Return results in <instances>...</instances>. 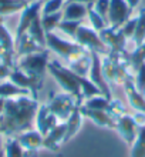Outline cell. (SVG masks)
<instances>
[{
  "label": "cell",
  "mask_w": 145,
  "mask_h": 157,
  "mask_svg": "<svg viewBox=\"0 0 145 157\" xmlns=\"http://www.w3.org/2000/svg\"><path fill=\"white\" fill-rule=\"evenodd\" d=\"M80 110H81V114L84 117H88L90 120H92L100 127L115 128L117 120L108 112H104V110H91V109H87V107H84V106H80Z\"/></svg>",
  "instance_id": "cell-16"
},
{
  "label": "cell",
  "mask_w": 145,
  "mask_h": 157,
  "mask_svg": "<svg viewBox=\"0 0 145 157\" xmlns=\"http://www.w3.org/2000/svg\"><path fill=\"white\" fill-rule=\"evenodd\" d=\"M74 41H77L80 46H83L84 49H87L88 52H96V53L101 54V56H105V54L110 53V50L105 46V43L100 37L98 32L92 29L91 26H87L84 23L77 30Z\"/></svg>",
  "instance_id": "cell-6"
},
{
  "label": "cell",
  "mask_w": 145,
  "mask_h": 157,
  "mask_svg": "<svg viewBox=\"0 0 145 157\" xmlns=\"http://www.w3.org/2000/svg\"><path fill=\"white\" fill-rule=\"evenodd\" d=\"M3 23H4V17L0 16V25H3Z\"/></svg>",
  "instance_id": "cell-46"
},
{
  "label": "cell",
  "mask_w": 145,
  "mask_h": 157,
  "mask_svg": "<svg viewBox=\"0 0 145 157\" xmlns=\"http://www.w3.org/2000/svg\"><path fill=\"white\" fill-rule=\"evenodd\" d=\"M66 2H77V3H83V4H91L94 0H66Z\"/></svg>",
  "instance_id": "cell-43"
},
{
  "label": "cell",
  "mask_w": 145,
  "mask_h": 157,
  "mask_svg": "<svg viewBox=\"0 0 145 157\" xmlns=\"http://www.w3.org/2000/svg\"><path fill=\"white\" fill-rule=\"evenodd\" d=\"M50 63V52L49 49H43L36 53L27 54V56H21L19 57L16 67L20 70L27 73L29 76L34 77L38 82H43V77L46 75L47 67Z\"/></svg>",
  "instance_id": "cell-4"
},
{
  "label": "cell",
  "mask_w": 145,
  "mask_h": 157,
  "mask_svg": "<svg viewBox=\"0 0 145 157\" xmlns=\"http://www.w3.org/2000/svg\"><path fill=\"white\" fill-rule=\"evenodd\" d=\"M0 46L7 52L10 56L16 57V52H14V37L12 33L9 32V29L3 25H0Z\"/></svg>",
  "instance_id": "cell-28"
},
{
  "label": "cell",
  "mask_w": 145,
  "mask_h": 157,
  "mask_svg": "<svg viewBox=\"0 0 145 157\" xmlns=\"http://www.w3.org/2000/svg\"><path fill=\"white\" fill-rule=\"evenodd\" d=\"M0 157H4V150H0Z\"/></svg>",
  "instance_id": "cell-47"
},
{
  "label": "cell",
  "mask_w": 145,
  "mask_h": 157,
  "mask_svg": "<svg viewBox=\"0 0 145 157\" xmlns=\"http://www.w3.org/2000/svg\"><path fill=\"white\" fill-rule=\"evenodd\" d=\"M108 113L111 114L114 119H118V117L127 114V110H125V106L121 103L120 100H111V104H110V110Z\"/></svg>",
  "instance_id": "cell-37"
},
{
  "label": "cell",
  "mask_w": 145,
  "mask_h": 157,
  "mask_svg": "<svg viewBox=\"0 0 145 157\" xmlns=\"http://www.w3.org/2000/svg\"><path fill=\"white\" fill-rule=\"evenodd\" d=\"M58 123H60L58 119L51 113V110L49 109L47 104H40V106H38L34 124H36V128L42 133L43 137L47 136Z\"/></svg>",
  "instance_id": "cell-12"
},
{
  "label": "cell",
  "mask_w": 145,
  "mask_h": 157,
  "mask_svg": "<svg viewBox=\"0 0 145 157\" xmlns=\"http://www.w3.org/2000/svg\"><path fill=\"white\" fill-rule=\"evenodd\" d=\"M66 132H67L66 121L58 123L47 136H44V139H43V147L50 150V151H57L61 147V144L66 143Z\"/></svg>",
  "instance_id": "cell-14"
},
{
  "label": "cell",
  "mask_w": 145,
  "mask_h": 157,
  "mask_svg": "<svg viewBox=\"0 0 145 157\" xmlns=\"http://www.w3.org/2000/svg\"><path fill=\"white\" fill-rule=\"evenodd\" d=\"M63 20V12L50 13V14H42V25L46 33H50L58 27V25Z\"/></svg>",
  "instance_id": "cell-30"
},
{
  "label": "cell",
  "mask_w": 145,
  "mask_h": 157,
  "mask_svg": "<svg viewBox=\"0 0 145 157\" xmlns=\"http://www.w3.org/2000/svg\"><path fill=\"white\" fill-rule=\"evenodd\" d=\"M24 2H27V3H29V2H33V0H24Z\"/></svg>",
  "instance_id": "cell-49"
},
{
  "label": "cell",
  "mask_w": 145,
  "mask_h": 157,
  "mask_svg": "<svg viewBox=\"0 0 145 157\" xmlns=\"http://www.w3.org/2000/svg\"><path fill=\"white\" fill-rule=\"evenodd\" d=\"M67 67L74 71L77 76H80V77H88L90 67H91V53L88 52V53H85L81 57L70 62L67 64Z\"/></svg>",
  "instance_id": "cell-21"
},
{
  "label": "cell",
  "mask_w": 145,
  "mask_h": 157,
  "mask_svg": "<svg viewBox=\"0 0 145 157\" xmlns=\"http://www.w3.org/2000/svg\"><path fill=\"white\" fill-rule=\"evenodd\" d=\"M49 73L54 77V80L57 82V84L60 86L63 91L71 93L73 96H75L78 101H81L83 104V94H81V86H80V76H77L73 70H70L68 67L63 66L57 60L49 63L47 67Z\"/></svg>",
  "instance_id": "cell-2"
},
{
  "label": "cell",
  "mask_w": 145,
  "mask_h": 157,
  "mask_svg": "<svg viewBox=\"0 0 145 157\" xmlns=\"http://www.w3.org/2000/svg\"><path fill=\"white\" fill-rule=\"evenodd\" d=\"M88 7L87 4L77 3V2H66L63 10V20H83L87 17Z\"/></svg>",
  "instance_id": "cell-19"
},
{
  "label": "cell",
  "mask_w": 145,
  "mask_h": 157,
  "mask_svg": "<svg viewBox=\"0 0 145 157\" xmlns=\"http://www.w3.org/2000/svg\"><path fill=\"white\" fill-rule=\"evenodd\" d=\"M141 93H142V94H144V97H145V90H142V91H141Z\"/></svg>",
  "instance_id": "cell-48"
},
{
  "label": "cell",
  "mask_w": 145,
  "mask_h": 157,
  "mask_svg": "<svg viewBox=\"0 0 145 157\" xmlns=\"http://www.w3.org/2000/svg\"><path fill=\"white\" fill-rule=\"evenodd\" d=\"M47 106L51 110V113L58 119V121L61 123L70 117V114L75 109L81 106V101H78V99L71 93L63 91L58 94H50V100L47 101Z\"/></svg>",
  "instance_id": "cell-5"
},
{
  "label": "cell",
  "mask_w": 145,
  "mask_h": 157,
  "mask_svg": "<svg viewBox=\"0 0 145 157\" xmlns=\"http://www.w3.org/2000/svg\"><path fill=\"white\" fill-rule=\"evenodd\" d=\"M91 4H87V7H88V12H87L88 21H90V25H91L92 29L97 30V32L100 33L101 30H104L105 27H108V20H107V19H104L103 16H100L98 13L92 9Z\"/></svg>",
  "instance_id": "cell-31"
},
{
  "label": "cell",
  "mask_w": 145,
  "mask_h": 157,
  "mask_svg": "<svg viewBox=\"0 0 145 157\" xmlns=\"http://www.w3.org/2000/svg\"><path fill=\"white\" fill-rule=\"evenodd\" d=\"M44 2H46V0H44Z\"/></svg>",
  "instance_id": "cell-50"
},
{
  "label": "cell",
  "mask_w": 145,
  "mask_h": 157,
  "mask_svg": "<svg viewBox=\"0 0 145 157\" xmlns=\"http://www.w3.org/2000/svg\"><path fill=\"white\" fill-rule=\"evenodd\" d=\"M134 83H135V86H137V89L140 91L145 90V63L137 70V73H135V78H134Z\"/></svg>",
  "instance_id": "cell-39"
},
{
  "label": "cell",
  "mask_w": 145,
  "mask_h": 157,
  "mask_svg": "<svg viewBox=\"0 0 145 157\" xmlns=\"http://www.w3.org/2000/svg\"><path fill=\"white\" fill-rule=\"evenodd\" d=\"M125 2H127V4H128L129 7L134 10V9L138 7V4H140V2H141V0H125Z\"/></svg>",
  "instance_id": "cell-42"
},
{
  "label": "cell",
  "mask_w": 145,
  "mask_h": 157,
  "mask_svg": "<svg viewBox=\"0 0 145 157\" xmlns=\"http://www.w3.org/2000/svg\"><path fill=\"white\" fill-rule=\"evenodd\" d=\"M129 157H145V126L138 128L137 139L131 144Z\"/></svg>",
  "instance_id": "cell-29"
},
{
  "label": "cell",
  "mask_w": 145,
  "mask_h": 157,
  "mask_svg": "<svg viewBox=\"0 0 145 157\" xmlns=\"http://www.w3.org/2000/svg\"><path fill=\"white\" fill-rule=\"evenodd\" d=\"M138 126L135 124L134 121L132 116L131 114H124L117 119V123H115V130L118 132V134L121 136V139L127 143V144H132L135 139H137V134H138Z\"/></svg>",
  "instance_id": "cell-13"
},
{
  "label": "cell",
  "mask_w": 145,
  "mask_h": 157,
  "mask_svg": "<svg viewBox=\"0 0 145 157\" xmlns=\"http://www.w3.org/2000/svg\"><path fill=\"white\" fill-rule=\"evenodd\" d=\"M3 147H4V141H3V136L0 134V150H3Z\"/></svg>",
  "instance_id": "cell-45"
},
{
  "label": "cell",
  "mask_w": 145,
  "mask_h": 157,
  "mask_svg": "<svg viewBox=\"0 0 145 157\" xmlns=\"http://www.w3.org/2000/svg\"><path fill=\"white\" fill-rule=\"evenodd\" d=\"M9 80L13 82L16 86L20 87V89H24V90L30 91L34 99H37L38 90H40V87L43 86V82L36 80L34 77H31V76H29L23 70H20L19 67H13L12 69V73L9 76Z\"/></svg>",
  "instance_id": "cell-11"
},
{
  "label": "cell",
  "mask_w": 145,
  "mask_h": 157,
  "mask_svg": "<svg viewBox=\"0 0 145 157\" xmlns=\"http://www.w3.org/2000/svg\"><path fill=\"white\" fill-rule=\"evenodd\" d=\"M132 16V9L129 7L125 0H110L108 10V26L120 29L129 17Z\"/></svg>",
  "instance_id": "cell-10"
},
{
  "label": "cell",
  "mask_w": 145,
  "mask_h": 157,
  "mask_svg": "<svg viewBox=\"0 0 145 157\" xmlns=\"http://www.w3.org/2000/svg\"><path fill=\"white\" fill-rule=\"evenodd\" d=\"M27 34L33 39L37 44H40L43 49H47V39H46V30L43 29L42 25V14L36 19V20L30 25V27L27 29Z\"/></svg>",
  "instance_id": "cell-23"
},
{
  "label": "cell",
  "mask_w": 145,
  "mask_h": 157,
  "mask_svg": "<svg viewBox=\"0 0 145 157\" xmlns=\"http://www.w3.org/2000/svg\"><path fill=\"white\" fill-rule=\"evenodd\" d=\"M131 41L135 46L145 41V7L140 9V12L137 14V26H135V32H134Z\"/></svg>",
  "instance_id": "cell-26"
},
{
  "label": "cell",
  "mask_w": 145,
  "mask_h": 157,
  "mask_svg": "<svg viewBox=\"0 0 145 157\" xmlns=\"http://www.w3.org/2000/svg\"><path fill=\"white\" fill-rule=\"evenodd\" d=\"M38 101L31 96L7 99L0 116V134L3 137H17L33 127L37 114Z\"/></svg>",
  "instance_id": "cell-1"
},
{
  "label": "cell",
  "mask_w": 145,
  "mask_h": 157,
  "mask_svg": "<svg viewBox=\"0 0 145 157\" xmlns=\"http://www.w3.org/2000/svg\"><path fill=\"white\" fill-rule=\"evenodd\" d=\"M27 2L24 0H14L12 3H6V4H0V16H10V14H14L17 12H21V9L24 7Z\"/></svg>",
  "instance_id": "cell-34"
},
{
  "label": "cell",
  "mask_w": 145,
  "mask_h": 157,
  "mask_svg": "<svg viewBox=\"0 0 145 157\" xmlns=\"http://www.w3.org/2000/svg\"><path fill=\"white\" fill-rule=\"evenodd\" d=\"M83 114H81V110L80 107H77L74 112L70 114V117L66 120V126H67V132H66V143L68 140H71L73 137L78 133V130L81 128V124H83Z\"/></svg>",
  "instance_id": "cell-22"
},
{
  "label": "cell",
  "mask_w": 145,
  "mask_h": 157,
  "mask_svg": "<svg viewBox=\"0 0 145 157\" xmlns=\"http://www.w3.org/2000/svg\"><path fill=\"white\" fill-rule=\"evenodd\" d=\"M127 62L132 73H137V70L145 63V41L141 44L135 46V49L127 56Z\"/></svg>",
  "instance_id": "cell-24"
},
{
  "label": "cell",
  "mask_w": 145,
  "mask_h": 157,
  "mask_svg": "<svg viewBox=\"0 0 145 157\" xmlns=\"http://www.w3.org/2000/svg\"><path fill=\"white\" fill-rule=\"evenodd\" d=\"M4 104H6V100L0 99V116H2V113H3V110H4Z\"/></svg>",
  "instance_id": "cell-44"
},
{
  "label": "cell",
  "mask_w": 145,
  "mask_h": 157,
  "mask_svg": "<svg viewBox=\"0 0 145 157\" xmlns=\"http://www.w3.org/2000/svg\"><path fill=\"white\" fill-rule=\"evenodd\" d=\"M64 3H66V0H46L44 4H43L42 14H50V13L61 12Z\"/></svg>",
  "instance_id": "cell-35"
},
{
  "label": "cell",
  "mask_w": 145,
  "mask_h": 157,
  "mask_svg": "<svg viewBox=\"0 0 145 157\" xmlns=\"http://www.w3.org/2000/svg\"><path fill=\"white\" fill-rule=\"evenodd\" d=\"M138 127H144L145 126V112H134V114H131Z\"/></svg>",
  "instance_id": "cell-40"
},
{
  "label": "cell",
  "mask_w": 145,
  "mask_h": 157,
  "mask_svg": "<svg viewBox=\"0 0 145 157\" xmlns=\"http://www.w3.org/2000/svg\"><path fill=\"white\" fill-rule=\"evenodd\" d=\"M135 26H137V16H135V17L131 16L128 20L125 21L124 25L120 27L121 32H122V34H124L128 40H131V39H132L134 32H135Z\"/></svg>",
  "instance_id": "cell-36"
},
{
  "label": "cell",
  "mask_w": 145,
  "mask_h": 157,
  "mask_svg": "<svg viewBox=\"0 0 145 157\" xmlns=\"http://www.w3.org/2000/svg\"><path fill=\"white\" fill-rule=\"evenodd\" d=\"M43 4H44V0H33V2H29L24 7L21 9L20 20H19V25H17L14 40L19 39L20 36H23L24 33H27V29L30 27V25L42 14Z\"/></svg>",
  "instance_id": "cell-7"
},
{
  "label": "cell",
  "mask_w": 145,
  "mask_h": 157,
  "mask_svg": "<svg viewBox=\"0 0 145 157\" xmlns=\"http://www.w3.org/2000/svg\"><path fill=\"white\" fill-rule=\"evenodd\" d=\"M80 86H81V94H83L84 100L90 99V97H94V96L103 94L101 90H100L98 87H97L88 77H80Z\"/></svg>",
  "instance_id": "cell-32"
},
{
  "label": "cell",
  "mask_w": 145,
  "mask_h": 157,
  "mask_svg": "<svg viewBox=\"0 0 145 157\" xmlns=\"http://www.w3.org/2000/svg\"><path fill=\"white\" fill-rule=\"evenodd\" d=\"M12 69L13 67H10V66H7V64H4V63L0 62V82L9 78L10 73H12Z\"/></svg>",
  "instance_id": "cell-41"
},
{
  "label": "cell",
  "mask_w": 145,
  "mask_h": 157,
  "mask_svg": "<svg viewBox=\"0 0 145 157\" xmlns=\"http://www.w3.org/2000/svg\"><path fill=\"white\" fill-rule=\"evenodd\" d=\"M91 53V67H90V73H88V78L91 80L97 87H98L103 96H105L107 99L112 100L111 96V84L105 80L103 73V66H101V54L96 53V52H90Z\"/></svg>",
  "instance_id": "cell-8"
},
{
  "label": "cell",
  "mask_w": 145,
  "mask_h": 157,
  "mask_svg": "<svg viewBox=\"0 0 145 157\" xmlns=\"http://www.w3.org/2000/svg\"><path fill=\"white\" fill-rule=\"evenodd\" d=\"M110 104H111V100L107 99L105 96L100 94V96L90 97V99H85L81 106H84V107H87V109H91V110H104V112H108L110 110Z\"/></svg>",
  "instance_id": "cell-27"
},
{
  "label": "cell",
  "mask_w": 145,
  "mask_h": 157,
  "mask_svg": "<svg viewBox=\"0 0 145 157\" xmlns=\"http://www.w3.org/2000/svg\"><path fill=\"white\" fill-rule=\"evenodd\" d=\"M43 139L44 137L42 136V133L37 128L36 130L30 128V130L20 133L17 136V140L26 151H38L43 147Z\"/></svg>",
  "instance_id": "cell-15"
},
{
  "label": "cell",
  "mask_w": 145,
  "mask_h": 157,
  "mask_svg": "<svg viewBox=\"0 0 145 157\" xmlns=\"http://www.w3.org/2000/svg\"><path fill=\"white\" fill-rule=\"evenodd\" d=\"M20 96H31V93L24 90V89H20L13 82H10L9 78L0 82V99L7 100V99H14V97H20Z\"/></svg>",
  "instance_id": "cell-20"
},
{
  "label": "cell",
  "mask_w": 145,
  "mask_h": 157,
  "mask_svg": "<svg viewBox=\"0 0 145 157\" xmlns=\"http://www.w3.org/2000/svg\"><path fill=\"white\" fill-rule=\"evenodd\" d=\"M46 39H47V49L54 52L61 59H64L67 64L73 62V60H75V59L84 56L85 53H88V50L84 49L83 46H80L77 41L64 39L61 36L56 34L54 32L46 33Z\"/></svg>",
  "instance_id": "cell-3"
},
{
  "label": "cell",
  "mask_w": 145,
  "mask_h": 157,
  "mask_svg": "<svg viewBox=\"0 0 145 157\" xmlns=\"http://www.w3.org/2000/svg\"><path fill=\"white\" fill-rule=\"evenodd\" d=\"M92 9L98 13L100 16H103L104 19L108 17V10H110V0H94L92 2ZM108 20V19H107Z\"/></svg>",
  "instance_id": "cell-38"
},
{
  "label": "cell",
  "mask_w": 145,
  "mask_h": 157,
  "mask_svg": "<svg viewBox=\"0 0 145 157\" xmlns=\"http://www.w3.org/2000/svg\"><path fill=\"white\" fill-rule=\"evenodd\" d=\"M3 150L4 157H26V151L19 143L17 137H6Z\"/></svg>",
  "instance_id": "cell-25"
},
{
  "label": "cell",
  "mask_w": 145,
  "mask_h": 157,
  "mask_svg": "<svg viewBox=\"0 0 145 157\" xmlns=\"http://www.w3.org/2000/svg\"><path fill=\"white\" fill-rule=\"evenodd\" d=\"M122 87H124L127 100H128L129 106L134 109V112H145V97L141 91L137 89L134 80H129V82L124 83Z\"/></svg>",
  "instance_id": "cell-17"
},
{
  "label": "cell",
  "mask_w": 145,
  "mask_h": 157,
  "mask_svg": "<svg viewBox=\"0 0 145 157\" xmlns=\"http://www.w3.org/2000/svg\"><path fill=\"white\" fill-rule=\"evenodd\" d=\"M43 50L40 44H37L33 39L30 37L27 33L20 36L19 39L14 40V52H16V57H21V56H27V54L36 53Z\"/></svg>",
  "instance_id": "cell-18"
},
{
  "label": "cell",
  "mask_w": 145,
  "mask_h": 157,
  "mask_svg": "<svg viewBox=\"0 0 145 157\" xmlns=\"http://www.w3.org/2000/svg\"><path fill=\"white\" fill-rule=\"evenodd\" d=\"M100 37L105 43V46L108 47V50L111 53H118V54H125L127 41H131L122 34L121 29H115V27H111V26H108L104 30H101L100 32Z\"/></svg>",
  "instance_id": "cell-9"
},
{
  "label": "cell",
  "mask_w": 145,
  "mask_h": 157,
  "mask_svg": "<svg viewBox=\"0 0 145 157\" xmlns=\"http://www.w3.org/2000/svg\"><path fill=\"white\" fill-rule=\"evenodd\" d=\"M81 25H83V20H61V23L58 25L57 29L63 34H66L67 37L74 40L75 33H77V30H78V27Z\"/></svg>",
  "instance_id": "cell-33"
}]
</instances>
